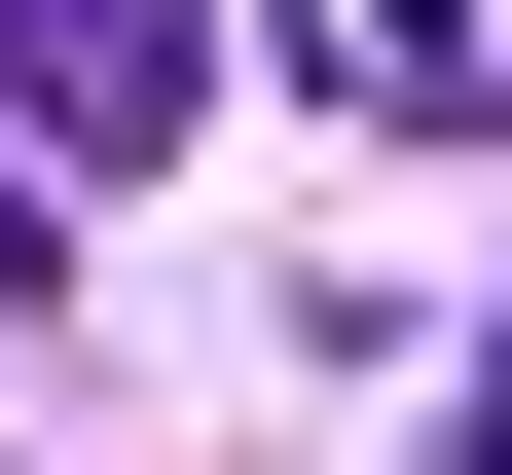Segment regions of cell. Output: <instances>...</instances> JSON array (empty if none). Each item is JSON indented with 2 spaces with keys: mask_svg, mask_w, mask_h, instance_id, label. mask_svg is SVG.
I'll return each mask as SVG.
<instances>
[{
  "mask_svg": "<svg viewBox=\"0 0 512 475\" xmlns=\"http://www.w3.org/2000/svg\"><path fill=\"white\" fill-rule=\"evenodd\" d=\"M0 110H37L74 183H147L183 147V0H0Z\"/></svg>",
  "mask_w": 512,
  "mask_h": 475,
  "instance_id": "obj_1",
  "label": "cell"
}]
</instances>
